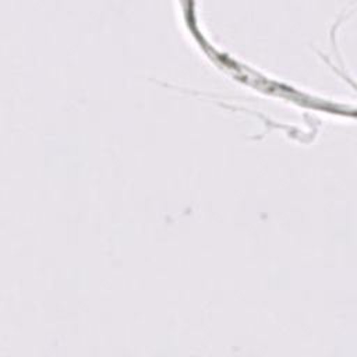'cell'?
I'll use <instances>...</instances> for the list:
<instances>
[{
	"label": "cell",
	"instance_id": "cell-1",
	"mask_svg": "<svg viewBox=\"0 0 357 357\" xmlns=\"http://www.w3.org/2000/svg\"><path fill=\"white\" fill-rule=\"evenodd\" d=\"M178 6L185 32L195 42V46L199 49V52L202 50L205 57L211 63H213L216 68H219L222 73H225L234 81L247 85L248 88H252L254 91L261 92L266 96L278 98L283 102H287L289 105L301 109H312L314 112H322L333 117H347V113H354L353 105L349 106L344 102H337V99H329L308 92L303 88L293 86L286 81L261 73L259 70H257V67L240 61L233 54L215 46V43L211 42L209 36L199 24V15L197 13L195 3L187 1L180 3Z\"/></svg>",
	"mask_w": 357,
	"mask_h": 357
}]
</instances>
